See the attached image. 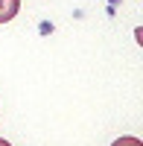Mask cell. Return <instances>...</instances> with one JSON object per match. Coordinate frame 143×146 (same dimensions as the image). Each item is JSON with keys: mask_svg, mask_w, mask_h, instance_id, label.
Returning <instances> with one entry per match:
<instances>
[{"mask_svg": "<svg viewBox=\"0 0 143 146\" xmlns=\"http://www.w3.org/2000/svg\"><path fill=\"white\" fill-rule=\"evenodd\" d=\"M111 146H143L140 137H132V135H123V137H117Z\"/></svg>", "mask_w": 143, "mask_h": 146, "instance_id": "2", "label": "cell"}, {"mask_svg": "<svg viewBox=\"0 0 143 146\" xmlns=\"http://www.w3.org/2000/svg\"><path fill=\"white\" fill-rule=\"evenodd\" d=\"M0 146H12V143H9V140H6V137H0Z\"/></svg>", "mask_w": 143, "mask_h": 146, "instance_id": "3", "label": "cell"}, {"mask_svg": "<svg viewBox=\"0 0 143 146\" xmlns=\"http://www.w3.org/2000/svg\"><path fill=\"white\" fill-rule=\"evenodd\" d=\"M21 12V0H0V23H9Z\"/></svg>", "mask_w": 143, "mask_h": 146, "instance_id": "1", "label": "cell"}]
</instances>
